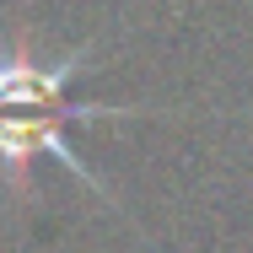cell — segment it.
Masks as SVG:
<instances>
[{
    "label": "cell",
    "mask_w": 253,
    "mask_h": 253,
    "mask_svg": "<svg viewBox=\"0 0 253 253\" xmlns=\"http://www.w3.org/2000/svg\"><path fill=\"white\" fill-rule=\"evenodd\" d=\"M86 59H92V49H70L65 59L43 65L27 33H16V43L0 49V172H5V183H11L16 200H27L38 156H54L81 189L102 194L97 172L70 146V124L151 113L140 102H76L70 97V81L86 70Z\"/></svg>",
    "instance_id": "1"
}]
</instances>
